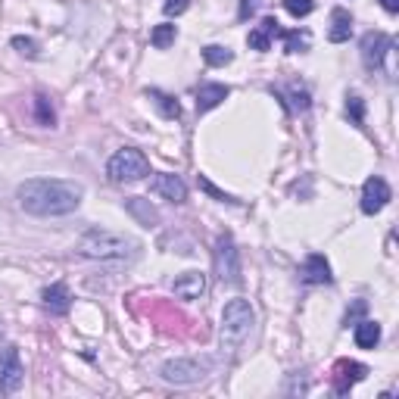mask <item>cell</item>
<instances>
[{"instance_id": "17", "label": "cell", "mask_w": 399, "mask_h": 399, "mask_svg": "<svg viewBox=\"0 0 399 399\" xmlns=\"http://www.w3.org/2000/svg\"><path fill=\"white\" fill-rule=\"evenodd\" d=\"M41 300H44V306L53 312V315H66V312L72 309V293H69V287L63 284V281H56V284L44 287Z\"/></svg>"}, {"instance_id": "18", "label": "cell", "mask_w": 399, "mask_h": 399, "mask_svg": "<svg viewBox=\"0 0 399 399\" xmlns=\"http://www.w3.org/2000/svg\"><path fill=\"white\" fill-rule=\"evenodd\" d=\"M350 34H353V16H350V10H343V6L331 10L328 41H331V44H343V41H350Z\"/></svg>"}, {"instance_id": "8", "label": "cell", "mask_w": 399, "mask_h": 399, "mask_svg": "<svg viewBox=\"0 0 399 399\" xmlns=\"http://www.w3.org/2000/svg\"><path fill=\"white\" fill-rule=\"evenodd\" d=\"M365 377H368V365H362V362H350V359H340L337 365H334V393L346 396L355 384L365 381Z\"/></svg>"}, {"instance_id": "26", "label": "cell", "mask_w": 399, "mask_h": 399, "mask_svg": "<svg viewBox=\"0 0 399 399\" xmlns=\"http://www.w3.org/2000/svg\"><path fill=\"white\" fill-rule=\"evenodd\" d=\"M281 38L287 41V50L290 53H303V50H309V32H281Z\"/></svg>"}, {"instance_id": "10", "label": "cell", "mask_w": 399, "mask_h": 399, "mask_svg": "<svg viewBox=\"0 0 399 399\" xmlns=\"http://www.w3.org/2000/svg\"><path fill=\"white\" fill-rule=\"evenodd\" d=\"M390 47H393V38H390V34L368 32L365 38H362V63H365L368 69H381V63Z\"/></svg>"}, {"instance_id": "2", "label": "cell", "mask_w": 399, "mask_h": 399, "mask_svg": "<svg viewBox=\"0 0 399 399\" xmlns=\"http://www.w3.org/2000/svg\"><path fill=\"white\" fill-rule=\"evenodd\" d=\"M75 250L88 259H103V262H132L141 256V243L132 241L125 234H115V231L103 228H91L78 237Z\"/></svg>"}, {"instance_id": "32", "label": "cell", "mask_w": 399, "mask_h": 399, "mask_svg": "<svg viewBox=\"0 0 399 399\" xmlns=\"http://www.w3.org/2000/svg\"><path fill=\"white\" fill-rule=\"evenodd\" d=\"M259 4H262V0H241V19H250L253 13L259 10Z\"/></svg>"}, {"instance_id": "33", "label": "cell", "mask_w": 399, "mask_h": 399, "mask_svg": "<svg viewBox=\"0 0 399 399\" xmlns=\"http://www.w3.org/2000/svg\"><path fill=\"white\" fill-rule=\"evenodd\" d=\"M381 6L387 13H399V0H381Z\"/></svg>"}, {"instance_id": "25", "label": "cell", "mask_w": 399, "mask_h": 399, "mask_svg": "<svg viewBox=\"0 0 399 399\" xmlns=\"http://www.w3.org/2000/svg\"><path fill=\"white\" fill-rule=\"evenodd\" d=\"M346 115H350L353 125H362V122H365V100H362L359 94H350V97H346Z\"/></svg>"}, {"instance_id": "19", "label": "cell", "mask_w": 399, "mask_h": 399, "mask_svg": "<svg viewBox=\"0 0 399 399\" xmlns=\"http://www.w3.org/2000/svg\"><path fill=\"white\" fill-rule=\"evenodd\" d=\"M353 340L359 350H374L377 343H381V324L372 322V318H362V322L353 324Z\"/></svg>"}, {"instance_id": "1", "label": "cell", "mask_w": 399, "mask_h": 399, "mask_svg": "<svg viewBox=\"0 0 399 399\" xmlns=\"http://www.w3.org/2000/svg\"><path fill=\"white\" fill-rule=\"evenodd\" d=\"M82 184L63 178H28L19 184L16 200L28 215L50 219V215H69L82 206Z\"/></svg>"}, {"instance_id": "5", "label": "cell", "mask_w": 399, "mask_h": 399, "mask_svg": "<svg viewBox=\"0 0 399 399\" xmlns=\"http://www.w3.org/2000/svg\"><path fill=\"white\" fill-rule=\"evenodd\" d=\"M106 172H110V178L115 181V184H132V181H141L144 175H147L150 163H147V156H144L141 150L125 147V150H119V153L110 159Z\"/></svg>"}, {"instance_id": "9", "label": "cell", "mask_w": 399, "mask_h": 399, "mask_svg": "<svg viewBox=\"0 0 399 399\" xmlns=\"http://www.w3.org/2000/svg\"><path fill=\"white\" fill-rule=\"evenodd\" d=\"M387 203H390V184L381 175H372L365 181V187H362V213L377 215Z\"/></svg>"}, {"instance_id": "30", "label": "cell", "mask_w": 399, "mask_h": 399, "mask_svg": "<svg viewBox=\"0 0 399 399\" xmlns=\"http://www.w3.org/2000/svg\"><path fill=\"white\" fill-rule=\"evenodd\" d=\"M365 309H368V303H365V300H355V303H353V309H346V315H343V324H346V328L359 322V318L365 315Z\"/></svg>"}, {"instance_id": "13", "label": "cell", "mask_w": 399, "mask_h": 399, "mask_svg": "<svg viewBox=\"0 0 399 399\" xmlns=\"http://www.w3.org/2000/svg\"><path fill=\"white\" fill-rule=\"evenodd\" d=\"M300 281L303 284H331V262L322 256V253H309L306 262L300 265Z\"/></svg>"}, {"instance_id": "27", "label": "cell", "mask_w": 399, "mask_h": 399, "mask_svg": "<svg viewBox=\"0 0 399 399\" xmlns=\"http://www.w3.org/2000/svg\"><path fill=\"white\" fill-rule=\"evenodd\" d=\"M284 10L290 13L293 19H303L315 10V0H284Z\"/></svg>"}, {"instance_id": "31", "label": "cell", "mask_w": 399, "mask_h": 399, "mask_svg": "<svg viewBox=\"0 0 399 399\" xmlns=\"http://www.w3.org/2000/svg\"><path fill=\"white\" fill-rule=\"evenodd\" d=\"M187 6H191V0H165V4H163V13H165V16H181Z\"/></svg>"}, {"instance_id": "23", "label": "cell", "mask_w": 399, "mask_h": 399, "mask_svg": "<svg viewBox=\"0 0 399 399\" xmlns=\"http://www.w3.org/2000/svg\"><path fill=\"white\" fill-rule=\"evenodd\" d=\"M203 60H206V66L222 69V66H228V63L234 60V53H231L228 47H222V44H209V47H203Z\"/></svg>"}, {"instance_id": "11", "label": "cell", "mask_w": 399, "mask_h": 399, "mask_svg": "<svg viewBox=\"0 0 399 399\" xmlns=\"http://www.w3.org/2000/svg\"><path fill=\"white\" fill-rule=\"evenodd\" d=\"M150 191H153L156 197L175 203V206L187 200V184L178 175H169V172H159V175L150 178Z\"/></svg>"}, {"instance_id": "4", "label": "cell", "mask_w": 399, "mask_h": 399, "mask_svg": "<svg viewBox=\"0 0 399 399\" xmlns=\"http://www.w3.org/2000/svg\"><path fill=\"white\" fill-rule=\"evenodd\" d=\"M213 372V359H169L159 374H163L165 384H175V387H191V384H200L203 377Z\"/></svg>"}, {"instance_id": "12", "label": "cell", "mask_w": 399, "mask_h": 399, "mask_svg": "<svg viewBox=\"0 0 399 399\" xmlns=\"http://www.w3.org/2000/svg\"><path fill=\"white\" fill-rule=\"evenodd\" d=\"M122 206H125V213L132 215V219L141 224V228H147V231H150V228H159V222H163L159 209H156L147 197H125V203H122Z\"/></svg>"}, {"instance_id": "29", "label": "cell", "mask_w": 399, "mask_h": 399, "mask_svg": "<svg viewBox=\"0 0 399 399\" xmlns=\"http://www.w3.org/2000/svg\"><path fill=\"white\" fill-rule=\"evenodd\" d=\"M290 100H293V110H300V113L309 110V91L300 88V84H290Z\"/></svg>"}, {"instance_id": "28", "label": "cell", "mask_w": 399, "mask_h": 399, "mask_svg": "<svg viewBox=\"0 0 399 399\" xmlns=\"http://www.w3.org/2000/svg\"><path fill=\"white\" fill-rule=\"evenodd\" d=\"M197 184L203 187V191H206L209 194V197H215V200H222V203H241V200H234V197H231V194H224V191H219V187H215L213 184V181H209V178H197Z\"/></svg>"}, {"instance_id": "20", "label": "cell", "mask_w": 399, "mask_h": 399, "mask_svg": "<svg viewBox=\"0 0 399 399\" xmlns=\"http://www.w3.org/2000/svg\"><path fill=\"white\" fill-rule=\"evenodd\" d=\"M147 100L156 106L163 119H181V103L172 97V94H165V91H159V88H150L147 91Z\"/></svg>"}, {"instance_id": "6", "label": "cell", "mask_w": 399, "mask_h": 399, "mask_svg": "<svg viewBox=\"0 0 399 399\" xmlns=\"http://www.w3.org/2000/svg\"><path fill=\"white\" fill-rule=\"evenodd\" d=\"M213 262H215V274H219L224 284H241V250H237L234 237L228 231L219 234V241H215Z\"/></svg>"}, {"instance_id": "14", "label": "cell", "mask_w": 399, "mask_h": 399, "mask_svg": "<svg viewBox=\"0 0 399 399\" xmlns=\"http://www.w3.org/2000/svg\"><path fill=\"white\" fill-rule=\"evenodd\" d=\"M172 290H175L178 300H200L203 293H206V274L203 272H184L175 278V284H172Z\"/></svg>"}, {"instance_id": "34", "label": "cell", "mask_w": 399, "mask_h": 399, "mask_svg": "<svg viewBox=\"0 0 399 399\" xmlns=\"http://www.w3.org/2000/svg\"><path fill=\"white\" fill-rule=\"evenodd\" d=\"M0 337H4V331H0Z\"/></svg>"}, {"instance_id": "15", "label": "cell", "mask_w": 399, "mask_h": 399, "mask_svg": "<svg viewBox=\"0 0 399 399\" xmlns=\"http://www.w3.org/2000/svg\"><path fill=\"white\" fill-rule=\"evenodd\" d=\"M278 34H281L278 19H262V23L246 34V44L253 50H259V53H265V50H272V38H278Z\"/></svg>"}, {"instance_id": "24", "label": "cell", "mask_w": 399, "mask_h": 399, "mask_svg": "<svg viewBox=\"0 0 399 399\" xmlns=\"http://www.w3.org/2000/svg\"><path fill=\"white\" fill-rule=\"evenodd\" d=\"M13 50H19L23 56H28V60H41V44L34 38H25V34H16V38L10 41Z\"/></svg>"}, {"instance_id": "21", "label": "cell", "mask_w": 399, "mask_h": 399, "mask_svg": "<svg viewBox=\"0 0 399 399\" xmlns=\"http://www.w3.org/2000/svg\"><path fill=\"white\" fill-rule=\"evenodd\" d=\"M34 119H38V125H44V128L56 125V110H53L47 94H34Z\"/></svg>"}, {"instance_id": "3", "label": "cell", "mask_w": 399, "mask_h": 399, "mask_svg": "<svg viewBox=\"0 0 399 399\" xmlns=\"http://www.w3.org/2000/svg\"><path fill=\"white\" fill-rule=\"evenodd\" d=\"M253 322H256V312L246 300H231L222 309V350L234 353L243 346V340L250 337Z\"/></svg>"}, {"instance_id": "16", "label": "cell", "mask_w": 399, "mask_h": 399, "mask_svg": "<svg viewBox=\"0 0 399 399\" xmlns=\"http://www.w3.org/2000/svg\"><path fill=\"white\" fill-rule=\"evenodd\" d=\"M228 94H231L228 84H215V82L200 84L197 88V113H209V110H215V106H222L224 100H228Z\"/></svg>"}, {"instance_id": "7", "label": "cell", "mask_w": 399, "mask_h": 399, "mask_svg": "<svg viewBox=\"0 0 399 399\" xmlns=\"http://www.w3.org/2000/svg\"><path fill=\"white\" fill-rule=\"evenodd\" d=\"M25 381V368H23V359H19V350L16 346H6L0 353V396H10L23 387Z\"/></svg>"}, {"instance_id": "22", "label": "cell", "mask_w": 399, "mask_h": 399, "mask_svg": "<svg viewBox=\"0 0 399 399\" xmlns=\"http://www.w3.org/2000/svg\"><path fill=\"white\" fill-rule=\"evenodd\" d=\"M175 38H178V28L172 23H163V25H156L153 32H150V44H153L156 50H169L172 44H175Z\"/></svg>"}]
</instances>
